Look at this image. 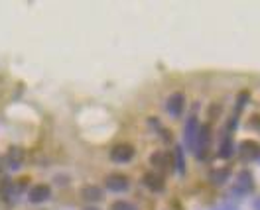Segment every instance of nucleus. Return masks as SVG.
<instances>
[{
    "instance_id": "4468645a",
    "label": "nucleus",
    "mask_w": 260,
    "mask_h": 210,
    "mask_svg": "<svg viewBox=\"0 0 260 210\" xmlns=\"http://www.w3.org/2000/svg\"><path fill=\"white\" fill-rule=\"evenodd\" d=\"M233 151H235V149H233V140H231V136H225V138H223V144L219 147V157L227 159V157H231Z\"/></svg>"
},
{
    "instance_id": "423d86ee",
    "label": "nucleus",
    "mask_w": 260,
    "mask_h": 210,
    "mask_svg": "<svg viewBox=\"0 0 260 210\" xmlns=\"http://www.w3.org/2000/svg\"><path fill=\"white\" fill-rule=\"evenodd\" d=\"M49 196H51V189H49V185H44V183L34 185L32 189L28 191V198H30V202H34V204L46 202Z\"/></svg>"
},
{
    "instance_id": "f257e3e1",
    "label": "nucleus",
    "mask_w": 260,
    "mask_h": 210,
    "mask_svg": "<svg viewBox=\"0 0 260 210\" xmlns=\"http://www.w3.org/2000/svg\"><path fill=\"white\" fill-rule=\"evenodd\" d=\"M252 189H254V177H252V173H250V171H241V173L237 175L233 193L248 194V193H252Z\"/></svg>"
},
{
    "instance_id": "ddd939ff",
    "label": "nucleus",
    "mask_w": 260,
    "mask_h": 210,
    "mask_svg": "<svg viewBox=\"0 0 260 210\" xmlns=\"http://www.w3.org/2000/svg\"><path fill=\"white\" fill-rule=\"evenodd\" d=\"M229 175H231V169H227V167H223V169H219V171H213L211 183L213 185H223V183H227Z\"/></svg>"
},
{
    "instance_id": "20e7f679",
    "label": "nucleus",
    "mask_w": 260,
    "mask_h": 210,
    "mask_svg": "<svg viewBox=\"0 0 260 210\" xmlns=\"http://www.w3.org/2000/svg\"><path fill=\"white\" fill-rule=\"evenodd\" d=\"M134 157V147L130 144H118L111 149V159L114 163H128Z\"/></svg>"
},
{
    "instance_id": "9b49d317",
    "label": "nucleus",
    "mask_w": 260,
    "mask_h": 210,
    "mask_svg": "<svg viewBox=\"0 0 260 210\" xmlns=\"http://www.w3.org/2000/svg\"><path fill=\"white\" fill-rule=\"evenodd\" d=\"M81 196L87 202H99V200H103V189L97 185H87L81 189Z\"/></svg>"
},
{
    "instance_id": "0eeeda50",
    "label": "nucleus",
    "mask_w": 260,
    "mask_h": 210,
    "mask_svg": "<svg viewBox=\"0 0 260 210\" xmlns=\"http://www.w3.org/2000/svg\"><path fill=\"white\" fill-rule=\"evenodd\" d=\"M241 157L244 161L248 159H258L260 157V144L254 142V140H246L241 144Z\"/></svg>"
},
{
    "instance_id": "f03ea898",
    "label": "nucleus",
    "mask_w": 260,
    "mask_h": 210,
    "mask_svg": "<svg viewBox=\"0 0 260 210\" xmlns=\"http://www.w3.org/2000/svg\"><path fill=\"white\" fill-rule=\"evenodd\" d=\"M105 183H107V189L113 191V193H124V191H128V187H130L128 177L122 175V173H113V175H109V177L105 179Z\"/></svg>"
},
{
    "instance_id": "f8f14e48",
    "label": "nucleus",
    "mask_w": 260,
    "mask_h": 210,
    "mask_svg": "<svg viewBox=\"0 0 260 210\" xmlns=\"http://www.w3.org/2000/svg\"><path fill=\"white\" fill-rule=\"evenodd\" d=\"M22 157H24V153H22L20 147H10L8 153H6V157H4V161H6V165L10 169H18L22 165Z\"/></svg>"
},
{
    "instance_id": "6ab92c4d",
    "label": "nucleus",
    "mask_w": 260,
    "mask_h": 210,
    "mask_svg": "<svg viewBox=\"0 0 260 210\" xmlns=\"http://www.w3.org/2000/svg\"><path fill=\"white\" fill-rule=\"evenodd\" d=\"M83 210H99V208H93V206H87V208H83Z\"/></svg>"
},
{
    "instance_id": "a211bd4d",
    "label": "nucleus",
    "mask_w": 260,
    "mask_h": 210,
    "mask_svg": "<svg viewBox=\"0 0 260 210\" xmlns=\"http://www.w3.org/2000/svg\"><path fill=\"white\" fill-rule=\"evenodd\" d=\"M254 210H260V198L254 200Z\"/></svg>"
},
{
    "instance_id": "39448f33",
    "label": "nucleus",
    "mask_w": 260,
    "mask_h": 210,
    "mask_svg": "<svg viewBox=\"0 0 260 210\" xmlns=\"http://www.w3.org/2000/svg\"><path fill=\"white\" fill-rule=\"evenodd\" d=\"M142 183H144V187L150 189L152 193H162L164 189H166L164 177L160 173H156V171H148L146 175L142 177Z\"/></svg>"
},
{
    "instance_id": "dca6fc26",
    "label": "nucleus",
    "mask_w": 260,
    "mask_h": 210,
    "mask_svg": "<svg viewBox=\"0 0 260 210\" xmlns=\"http://www.w3.org/2000/svg\"><path fill=\"white\" fill-rule=\"evenodd\" d=\"M111 210H138V208L134 204L126 202V200H116L113 206H111Z\"/></svg>"
},
{
    "instance_id": "2eb2a0df",
    "label": "nucleus",
    "mask_w": 260,
    "mask_h": 210,
    "mask_svg": "<svg viewBox=\"0 0 260 210\" xmlns=\"http://www.w3.org/2000/svg\"><path fill=\"white\" fill-rule=\"evenodd\" d=\"M174 157H176V165H178V171L183 175L185 173V161H183V149L181 147H176L174 151Z\"/></svg>"
},
{
    "instance_id": "6e6552de",
    "label": "nucleus",
    "mask_w": 260,
    "mask_h": 210,
    "mask_svg": "<svg viewBox=\"0 0 260 210\" xmlns=\"http://www.w3.org/2000/svg\"><path fill=\"white\" fill-rule=\"evenodd\" d=\"M209 142H211V128L205 124V126L199 128V132H197V142H195V149L197 151H203L201 157L205 155V149L209 147Z\"/></svg>"
},
{
    "instance_id": "7ed1b4c3",
    "label": "nucleus",
    "mask_w": 260,
    "mask_h": 210,
    "mask_svg": "<svg viewBox=\"0 0 260 210\" xmlns=\"http://www.w3.org/2000/svg\"><path fill=\"white\" fill-rule=\"evenodd\" d=\"M150 163H152V167H156V173H160V171H170L172 169V153H168V151H154L152 155H150Z\"/></svg>"
},
{
    "instance_id": "9d476101",
    "label": "nucleus",
    "mask_w": 260,
    "mask_h": 210,
    "mask_svg": "<svg viewBox=\"0 0 260 210\" xmlns=\"http://www.w3.org/2000/svg\"><path fill=\"white\" fill-rule=\"evenodd\" d=\"M183 104H185V98L181 93H174L172 97L168 98V112L172 116H179L181 110H183Z\"/></svg>"
},
{
    "instance_id": "1a4fd4ad",
    "label": "nucleus",
    "mask_w": 260,
    "mask_h": 210,
    "mask_svg": "<svg viewBox=\"0 0 260 210\" xmlns=\"http://www.w3.org/2000/svg\"><path fill=\"white\" fill-rule=\"evenodd\" d=\"M197 132H199V124L197 118H189L185 124V144L189 149H195V142H197Z\"/></svg>"
},
{
    "instance_id": "f3484780",
    "label": "nucleus",
    "mask_w": 260,
    "mask_h": 210,
    "mask_svg": "<svg viewBox=\"0 0 260 210\" xmlns=\"http://www.w3.org/2000/svg\"><path fill=\"white\" fill-rule=\"evenodd\" d=\"M10 189H12V181L6 179L2 183V196H4V200H10Z\"/></svg>"
}]
</instances>
